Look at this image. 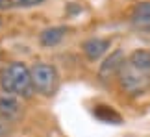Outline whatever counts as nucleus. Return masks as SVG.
<instances>
[{"mask_svg":"<svg viewBox=\"0 0 150 137\" xmlns=\"http://www.w3.org/2000/svg\"><path fill=\"white\" fill-rule=\"evenodd\" d=\"M120 89L130 96H139L150 89V50H135L124 59L117 74Z\"/></svg>","mask_w":150,"mask_h":137,"instance_id":"nucleus-1","label":"nucleus"},{"mask_svg":"<svg viewBox=\"0 0 150 137\" xmlns=\"http://www.w3.org/2000/svg\"><path fill=\"white\" fill-rule=\"evenodd\" d=\"M0 87H2V91L6 95L30 98L33 95L30 68H28L24 63H21V61L9 63L2 71V74H0Z\"/></svg>","mask_w":150,"mask_h":137,"instance_id":"nucleus-2","label":"nucleus"},{"mask_svg":"<svg viewBox=\"0 0 150 137\" xmlns=\"http://www.w3.org/2000/svg\"><path fill=\"white\" fill-rule=\"evenodd\" d=\"M30 76H32L33 91H37V93H41L45 96H52L57 91V85H59V74H57L54 65L35 63L30 68Z\"/></svg>","mask_w":150,"mask_h":137,"instance_id":"nucleus-3","label":"nucleus"},{"mask_svg":"<svg viewBox=\"0 0 150 137\" xmlns=\"http://www.w3.org/2000/svg\"><path fill=\"white\" fill-rule=\"evenodd\" d=\"M124 59L126 58H124V52H122V50H115V52H111L106 59H104V63L100 65V71H98L100 80L108 82L109 78H115L119 74L120 67H122Z\"/></svg>","mask_w":150,"mask_h":137,"instance_id":"nucleus-4","label":"nucleus"},{"mask_svg":"<svg viewBox=\"0 0 150 137\" xmlns=\"http://www.w3.org/2000/svg\"><path fill=\"white\" fill-rule=\"evenodd\" d=\"M111 47V41L109 39H102V37H91L82 44V50L85 54V58L89 61H96L100 59L104 54L108 52V48Z\"/></svg>","mask_w":150,"mask_h":137,"instance_id":"nucleus-5","label":"nucleus"},{"mask_svg":"<svg viewBox=\"0 0 150 137\" xmlns=\"http://www.w3.org/2000/svg\"><path fill=\"white\" fill-rule=\"evenodd\" d=\"M132 26L139 32L150 33V2H139L132 11Z\"/></svg>","mask_w":150,"mask_h":137,"instance_id":"nucleus-6","label":"nucleus"},{"mask_svg":"<svg viewBox=\"0 0 150 137\" xmlns=\"http://www.w3.org/2000/svg\"><path fill=\"white\" fill-rule=\"evenodd\" d=\"M21 102L17 96H11V95H4L0 96V117L8 119V121L13 122L15 119L21 117Z\"/></svg>","mask_w":150,"mask_h":137,"instance_id":"nucleus-7","label":"nucleus"},{"mask_svg":"<svg viewBox=\"0 0 150 137\" xmlns=\"http://www.w3.org/2000/svg\"><path fill=\"white\" fill-rule=\"evenodd\" d=\"M67 32H69V28H65V26H52V28H47V30L41 32L39 41H41L43 47H56V44L61 43V39L65 37Z\"/></svg>","mask_w":150,"mask_h":137,"instance_id":"nucleus-8","label":"nucleus"},{"mask_svg":"<svg viewBox=\"0 0 150 137\" xmlns=\"http://www.w3.org/2000/svg\"><path fill=\"white\" fill-rule=\"evenodd\" d=\"M95 115L100 119V121L104 122H113V124H119L122 119H120V115L117 111L113 109L111 106H96V109H95Z\"/></svg>","mask_w":150,"mask_h":137,"instance_id":"nucleus-9","label":"nucleus"},{"mask_svg":"<svg viewBox=\"0 0 150 137\" xmlns=\"http://www.w3.org/2000/svg\"><path fill=\"white\" fill-rule=\"evenodd\" d=\"M11 133V121L0 117V137H8Z\"/></svg>","mask_w":150,"mask_h":137,"instance_id":"nucleus-10","label":"nucleus"},{"mask_svg":"<svg viewBox=\"0 0 150 137\" xmlns=\"http://www.w3.org/2000/svg\"><path fill=\"white\" fill-rule=\"evenodd\" d=\"M45 0H15V4L21 6V8H33V6H39Z\"/></svg>","mask_w":150,"mask_h":137,"instance_id":"nucleus-11","label":"nucleus"},{"mask_svg":"<svg viewBox=\"0 0 150 137\" xmlns=\"http://www.w3.org/2000/svg\"><path fill=\"white\" fill-rule=\"evenodd\" d=\"M15 4V0H0V9H8Z\"/></svg>","mask_w":150,"mask_h":137,"instance_id":"nucleus-12","label":"nucleus"}]
</instances>
